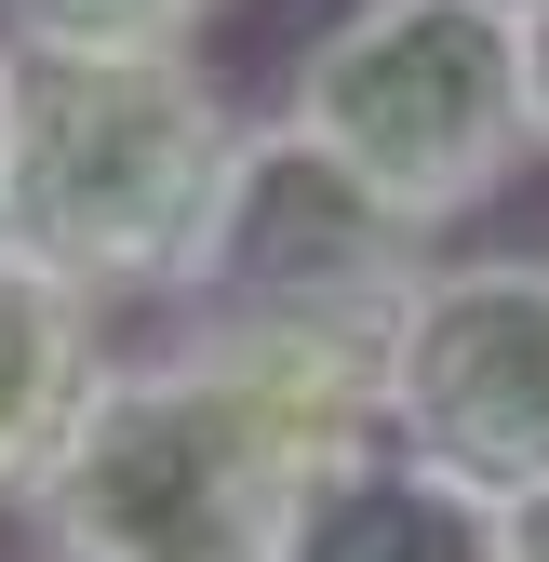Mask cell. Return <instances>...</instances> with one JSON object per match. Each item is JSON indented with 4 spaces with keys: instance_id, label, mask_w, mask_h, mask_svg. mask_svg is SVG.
<instances>
[{
    "instance_id": "obj_1",
    "label": "cell",
    "mask_w": 549,
    "mask_h": 562,
    "mask_svg": "<svg viewBox=\"0 0 549 562\" xmlns=\"http://www.w3.org/2000/svg\"><path fill=\"white\" fill-rule=\"evenodd\" d=\"M429 255L442 241L362 201L309 134L255 121L215 188V228L175 281V335L201 362H228L242 389H268L309 442L349 456V442H389V335Z\"/></svg>"
},
{
    "instance_id": "obj_2",
    "label": "cell",
    "mask_w": 549,
    "mask_h": 562,
    "mask_svg": "<svg viewBox=\"0 0 549 562\" xmlns=\"http://www.w3.org/2000/svg\"><path fill=\"white\" fill-rule=\"evenodd\" d=\"M255 108L201 54H41L14 41V121H0V255H27L81 308H175L215 228Z\"/></svg>"
},
{
    "instance_id": "obj_3",
    "label": "cell",
    "mask_w": 549,
    "mask_h": 562,
    "mask_svg": "<svg viewBox=\"0 0 549 562\" xmlns=\"http://www.w3.org/2000/svg\"><path fill=\"white\" fill-rule=\"evenodd\" d=\"M322 456L335 442H309L188 335L108 348L54 469L27 482V536L41 562H282V522Z\"/></svg>"
},
{
    "instance_id": "obj_4",
    "label": "cell",
    "mask_w": 549,
    "mask_h": 562,
    "mask_svg": "<svg viewBox=\"0 0 549 562\" xmlns=\"http://www.w3.org/2000/svg\"><path fill=\"white\" fill-rule=\"evenodd\" d=\"M282 134L389 201L416 241L496 215L523 148V14L509 0H349L282 67Z\"/></svg>"
},
{
    "instance_id": "obj_5",
    "label": "cell",
    "mask_w": 549,
    "mask_h": 562,
    "mask_svg": "<svg viewBox=\"0 0 549 562\" xmlns=\"http://www.w3.org/2000/svg\"><path fill=\"white\" fill-rule=\"evenodd\" d=\"M389 442L496 509L549 482V255L442 241L416 268L389 335Z\"/></svg>"
},
{
    "instance_id": "obj_6",
    "label": "cell",
    "mask_w": 549,
    "mask_h": 562,
    "mask_svg": "<svg viewBox=\"0 0 549 562\" xmlns=\"http://www.w3.org/2000/svg\"><path fill=\"white\" fill-rule=\"evenodd\" d=\"M282 562H496V496L442 482L402 442H349V456L309 469Z\"/></svg>"
},
{
    "instance_id": "obj_7",
    "label": "cell",
    "mask_w": 549,
    "mask_h": 562,
    "mask_svg": "<svg viewBox=\"0 0 549 562\" xmlns=\"http://www.w3.org/2000/svg\"><path fill=\"white\" fill-rule=\"evenodd\" d=\"M108 308H81L67 281H41L27 255H0V496L27 509V482L54 469L67 415H81V389L108 375Z\"/></svg>"
},
{
    "instance_id": "obj_8",
    "label": "cell",
    "mask_w": 549,
    "mask_h": 562,
    "mask_svg": "<svg viewBox=\"0 0 549 562\" xmlns=\"http://www.w3.org/2000/svg\"><path fill=\"white\" fill-rule=\"evenodd\" d=\"M228 0H0V41L41 54H201Z\"/></svg>"
},
{
    "instance_id": "obj_9",
    "label": "cell",
    "mask_w": 549,
    "mask_h": 562,
    "mask_svg": "<svg viewBox=\"0 0 549 562\" xmlns=\"http://www.w3.org/2000/svg\"><path fill=\"white\" fill-rule=\"evenodd\" d=\"M523 148L549 161V0H523Z\"/></svg>"
},
{
    "instance_id": "obj_10",
    "label": "cell",
    "mask_w": 549,
    "mask_h": 562,
    "mask_svg": "<svg viewBox=\"0 0 549 562\" xmlns=\"http://www.w3.org/2000/svg\"><path fill=\"white\" fill-rule=\"evenodd\" d=\"M496 562H549V482L496 509Z\"/></svg>"
},
{
    "instance_id": "obj_11",
    "label": "cell",
    "mask_w": 549,
    "mask_h": 562,
    "mask_svg": "<svg viewBox=\"0 0 549 562\" xmlns=\"http://www.w3.org/2000/svg\"><path fill=\"white\" fill-rule=\"evenodd\" d=\"M0 121H14V41H0Z\"/></svg>"
},
{
    "instance_id": "obj_12",
    "label": "cell",
    "mask_w": 549,
    "mask_h": 562,
    "mask_svg": "<svg viewBox=\"0 0 549 562\" xmlns=\"http://www.w3.org/2000/svg\"><path fill=\"white\" fill-rule=\"evenodd\" d=\"M509 14H523V0H509Z\"/></svg>"
}]
</instances>
